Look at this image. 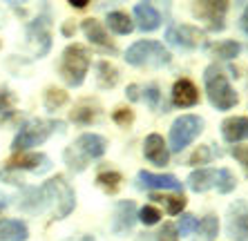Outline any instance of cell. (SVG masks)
<instances>
[{"mask_svg":"<svg viewBox=\"0 0 248 241\" xmlns=\"http://www.w3.org/2000/svg\"><path fill=\"white\" fill-rule=\"evenodd\" d=\"M232 156L248 167V145H237V148H232Z\"/></svg>","mask_w":248,"mask_h":241,"instance_id":"obj_35","label":"cell"},{"mask_svg":"<svg viewBox=\"0 0 248 241\" xmlns=\"http://www.w3.org/2000/svg\"><path fill=\"white\" fill-rule=\"evenodd\" d=\"M166 38L179 49H197L203 43V31L192 25H174L166 31Z\"/></svg>","mask_w":248,"mask_h":241,"instance_id":"obj_9","label":"cell"},{"mask_svg":"<svg viewBox=\"0 0 248 241\" xmlns=\"http://www.w3.org/2000/svg\"><path fill=\"white\" fill-rule=\"evenodd\" d=\"M134 18H137V25L141 31H155L161 25V14L148 2H141L134 7Z\"/></svg>","mask_w":248,"mask_h":241,"instance_id":"obj_17","label":"cell"},{"mask_svg":"<svg viewBox=\"0 0 248 241\" xmlns=\"http://www.w3.org/2000/svg\"><path fill=\"white\" fill-rule=\"evenodd\" d=\"M67 103V94L63 92V90H47V94H45V105H47V109H58L61 105H65Z\"/></svg>","mask_w":248,"mask_h":241,"instance_id":"obj_27","label":"cell"},{"mask_svg":"<svg viewBox=\"0 0 248 241\" xmlns=\"http://www.w3.org/2000/svg\"><path fill=\"white\" fill-rule=\"evenodd\" d=\"M170 58L172 56L163 47V43L156 40H139L125 52V60L134 67H163L170 63Z\"/></svg>","mask_w":248,"mask_h":241,"instance_id":"obj_3","label":"cell"},{"mask_svg":"<svg viewBox=\"0 0 248 241\" xmlns=\"http://www.w3.org/2000/svg\"><path fill=\"white\" fill-rule=\"evenodd\" d=\"M195 16H199L202 20H206L208 29L210 31H221L226 27L224 18L228 12V2H213V0H206V2H197L192 7Z\"/></svg>","mask_w":248,"mask_h":241,"instance_id":"obj_10","label":"cell"},{"mask_svg":"<svg viewBox=\"0 0 248 241\" xmlns=\"http://www.w3.org/2000/svg\"><path fill=\"white\" fill-rule=\"evenodd\" d=\"M139 185L148 190H174L181 192V181L172 174H155V172H139Z\"/></svg>","mask_w":248,"mask_h":241,"instance_id":"obj_12","label":"cell"},{"mask_svg":"<svg viewBox=\"0 0 248 241\" xmlns=\"http://www.w3.org/2000/svg\"><path fill=\"white\" fill-rule=\"evenodd\" d=\"M203 83H206V92H208L210 103L217 109H232L237 105L239 98H237L235 90L231 87L226 74L219 67L210 65V67L206 69V74H203Z\"/></svg>","mask_w":248,"mask_h":241,"instance_id":"obj_4","label":"cell"},{"mask_svg":"<svg viewBox=\"0 0 248 241\" xmlns=\"http://www.w3.org/2000/svg\"><path fill=\"white\" fill-rule=\"evenodd\" d=\"M90 69V54L83 45H69L63 52L61 58V76L65 78V83L72 87H78L85 80V74Z\"/></svg>","mask_w":248,"mask_h":241,"instance_id":"obj_6","label":"cell"},{"mask_svg":"<svg viewBox=\"0 0 248 241\" xmlns=\"http://www.w3.org/2000/svg\"><path fill=\"white\" fill-rule=\"evenodd\" d=\"M83 31H85V36L92 40L94 45H101V47H105V49H114L112 40L108 38L105 29L101 27V23H98V20H94V18H87V20H83Z\"/></svg>","mask_w":248,"mask_h":241,"instance_id":"obj_20","label":"cell"},{"mask_svg":"<svg viewBox=\"0 0 248 241\" xmlns=\"http://www.w3.org/2000/svg\"><path fill=\"white\" fill-rule=\"evenodd\" d=\"M139 219H141V224H145V226H155V224H159L161 212H159L155 206H143L139 210Z\"/></svg>","mask_w":248,"mask_h":241,"instance_id":"obj_29","label":"cell"},{"mask_svg":"<svg viewBox=\"0 0 248 241\" xmlns=\"http://www.w3.org/2000/svg\"><path fill=\"white\" fill-rule=\"evenodd\" d=\"M94 112L92 107H87V105H78V107L72 112V120H76V123H83V125H87V123H92L94 119Z\"/></svg>","mask_w":248,"mask_h":241,"instance_id":"obj_30","label":"cell"},{"mask_svg":"<svg viewBox=\"0 0 248 241\" xmlns=\"http://www.w3.org/2000/svg\"><path fill=\"white\" fill-rule=\"evenodd\" d=\"M203 130V120L195 114H186V116H179V119L172 123L170 127V150L172 152H181L184 148L195 141Z\"/></svg>","mask_w":248,"mask_h":241,"instance_id":"obj_8","label":"cell"},{"mask_svg":"<svg viewBox=\"0 0 248 241\" xmlns=\"http://www.w3.org/2000/svg\"><path fill=\"white\" fill-rule=\"evenodd\" d=\"M98 80H101V85L103 87H114L116 85V80H119V72H116V67L114 65H110V63H98Z\"/></svg>","mask_w":248,"mask_h":241,"instance_id":"obj_23","label":"cell"},{"mask_svg":"<svg viewBox=\"0 0 248 241\" xmlns=\"http://www.w3.org/2000/svg\"><path fill=\"white\" fill-rule=\"evenodd\" d=\"M221 134L228 143H239L248 138V119L246 116H231L221 123Z\"/></svg>","mask_w":248,"mask_h":241,"instance_id":"obj_15","label":"cell"},{"mask_svg":"<svg viewBox=\"0 0 248 241\" xmlns=\"http://www.w3.org/2000/svg\"><path fill=\"white\" fill-rule=\"evenodd\" d=\"M143 154L155 166H168V161H170V150H168L163 136H159V134H150V136L145 138Z\"/></svg>","mask_w":248,"mask_h":241,"instance_id":"obj_14","label":"cell"},{"mask_svg":"<svg viewBox=\"0 0 248 241\" xmlns=\"http://www.w3.org/2000/svg\"><path fill=\"white\" fill-rule=\"evenodd\" d=\"M108 27L114 31V34H130L132 31V20H130V16L123 12H112L110 16H108Z\"/></svg>","mask_w":248,"mask_h":241,"instance_id":"obj_21","label":"cell"},{"mask_svg":"<svg viewBox=\"0 0 248 241\" xmlns=\"http://www.w3.org/2000/svg\"><path fill=\"white\" fill-rule=\"evenodd\" d=\"M56 127H61V123H56V120H45V119L29 120L27 125L16 134V138H14V150L16 152H25V150L34 148V145L45 143Z\"/></svg>","mask_w":248,"mask_h":241,"instance_id":"obj_7","label":"cell"},{"mask_svg":"<svg viewBox=\"0 0 248 241\" xmlns=\"http://www.w3.org/2000/svg\"><path fill=\"white\" fill-rule=\"evenodd\" d=\"M85 5H87L85 0H72V7H78V9H83Z\"/></svg>","mask_w":248,"mask_h":241,"instance_id":"obj_39","label":"cell"},{"mask_svg":"<svg viewBox=\"0 0 248 241\" xmlns=\"http://www.w3.org/2000/svg\"><path fill=\"white\" fill-rule=\"evenodd\" d=\"M29 235L27 226L18 219H0V241H25Z\"/></svg>","mask_w":248,"mask_h":241,"instance_id":"obj_19","label":"cell"},{"mask_svg":"<svg viewBox=\"0 0 248 241\" xmlns=\"http://www.w3.org/2000/svg\"><path fill=\"white\" fill-rule=\"evenodd\" d=\"M152 199H155V201H166L168 212H170V214H179L181 210L186 208V199H184V195H177V196H159V195H155Z\"/></svg>","mask_w":248,"mask_h":241,"instance_id":"obj_26","label":"cell"},{"mask_svg":"<svg viewBox=\"0 0 248 241\" xmlns=\"http://www.w3.org/2000/svg\"><path fill=\"white\" fill-rule=\"evenodd\" d=\"M188 185H190L192 192H206V190H210V188H217L219 192L228 195L231 190H235L237 179L228 167H219V170L202 167V170H195V172L188 177Z\"/></svg>","mask_w":248,"mask_h":241,"instance_id":"obj_5","label":"cell"},{"mask_svg":"<svg viewBox=\"0 0 248 241\" xmlns=\"http://www.w3.org/2000/svg\"><path fill=\"white\" fill-rule=\"evenodd\" d=\"M96 181H98V185H103L105 190L116 192V190H119V185H121V181H123V177L119 172H101Z\"/></svg>","mask_w":248,"mask_h":241,"instance_id":"obj_25","label":"cell"},{"mask_svg":"<svg viewBox=\"0 0 248 241\" xmlns=\"http://www.w3.org/2000/svg\"><path fill=\"white\" fill-rule=\"evenodd\" d=\"M36 196H41V201H36L38 208L45 206L54 208V219H65L76 206L74 190L69 188V183L63 177H54L47 183H43L36 190Z\"/></svg>","mask_w":248,"mask_h":241,"instance_id":"obj_1","label":"cell"},{"mask_svg":"<svg viewBox=\"0 0 248 241\" xmlns=\"http://www.w3.org/2000/svg\"><path fill=\"white\" fill-rule=\"evenodd\" d=\"M137 90H139V87L137 85H130V90H127V92H130V98H132V101H137Z\"/></svg>","mask_w":248,"mask_h":241,"instance_id":"obj_38","label":"cell"},{"mask_svg":"<svg viewBox=\"0 0 248 241\" xmlns=\"http://www.w3.org/2000/svg\"><path fill=\"white\" fill-rule=\"evenodd\" d=\"M137 221V208H134L132 201H121L116 206V212H114V232H125L130 230Z\"/></svg>","mask_w":248,"mask_h":241,"instance_id":"obj_18","label":"cell"},{"mask_svg":"<svg viewBox=\"0 0 248 241\" xmlns=\"http://www.w3.org/2000/svg\"><path fill=\"white\" fill-rule=\"evenodd\" d=\"M105 150H108V141H105L101 134L87 132L76 138V143L72 145V148L65 150V161H67V166L72 167V170L81 172V170H85L87 159L103 156Z\"/></svg>","mask_w":248,"mask_h":241,"instance_id":"obj_2","label":"cell"},{"mask_svg":"<svg viewBox=\"0 0 248 241\" xmlns=\"http://www.w3.org/2000/svg\"><path fill=\"white\" fill-rule=\"evenodd\" d=\"M114 120L116 123H119V125H130V123H132L134 120V114L132 112H130V109H116L114 112Z\"/></svg>","mask_w":248,"mask_h":241,"instance_id":"obj_33","label":"cell"},{"mask_svg":"<svg viewBox=\"0 0 248 241\" xmlns=\"http://www.w3.org/2000/svg\"><path fill=\"white\" fill-rule=\"evenodd\" d=\"M172 101H174V105H179V107H192V105H197L199 92H197L195 83L188 78L177 80L172 87Z\"/></svg>","mask_w":248,"mask_h":241,"instance_id":"obj_16","label":"cell"},{"mask_svg":"<svg viewBox=\"0 0 248 241\" xmlns=\"http://www.w3.org/2000/svg\"><path fill=\"white\" fill-rule=\"evenodd\" d=\"M47 167H49V159H47L45 154H36V152H31V154L20 152V154L12 156V159L7 161V170H31V172H45Z\"/></svg>","mask_w":248,"mask_h":241,"instance_id":"obj_13","label":"cell"},{"mask_svg":"<svg viewBox=\"0 0 248 241\" xmlns=\"http://www.w3.org/2000/svg\"><path fill=\"white\" fill-rule=\"evenodd\" d=\"M197 226H199V221H197L192 214H181L179 226H177V232H179L181 237H188V235H192V232L197 230Z\"/></svg>","mask_w":248,"mask_h":241,"instance_id":"obj_28","label":"cell"},{"mask_svg":"<svg viewBox=\"0 0 248 241\" xmlns=\"http://www.w3.org/2000/svg\"><path fill=\"white\" fill-rule=\"evenodd\" d=\"M12 103H14L12 94L7 92V90H0V114H2V112H9V109H12Z\"/></svg>","mask_w":248,"mask_h":241,"instance_id":"obj_34","label":"cell"},{"mask_svg":"<svg viewBox=\"0 0 248 241\" xmlns=\"http://www.w3.org/2000/svg\"><path fill=\"white\" fill-rule=\"evenodd\" d=\"M213 159V150L208 145H199V150H195V154L190 156V166H199V163H208Z\"/></svg>","mask_w":248,"mask_h":241,"instance_id":"obj_31","label":"cell"},{"mask_svg":"<svg viewBox=\"0 0 248 241\" xmlns=\"http://www.w3.org/2000/svg\"><path fill=\"white\" fill-rule=\"evenodd\" d=\"M210 52H213L217 58L231 60V58H235L237 54L242 52V45H239V43H235V40H221V43L210 45Z\"/></svg>","mask_w":248,"mask_h":241,"instance_id":"obj_22","label":"cell"},{"mask_svg":"<svg viewBox=\"0 0 248 241\" xmlns=\"http://www.w3.org/2000/svg\"><path fill=\"white\" fill-rule=\"evenodd\" d=\"M242 29L248 34V7L244 9V14H242Z\"/></svg>","mask_w":248,"mask_h":241,"instance_id":"obj_37","label":"cell"},{"mask_svg":"<svg viewBox=\"0 0 248 241\" xmlns=\"http://www.w3.org/2000/svg\"><path fill=\"white\" fill-rule=\"evenodd\" d=\"M156 239H159V241H179V232H177V226H174V224H163V228L159 230Z\"/></svg>","mask_w":248,"mask_h":241,"instance_id":"obj_32","label":"cell"},{"mask_svg":"<svg viewBox=\"0 0 248 241\" xmlns=\"http://www.w3.org/2000/svg\"><path fill=\"white\" fill-rule=\"evenodd\" d=\"M145 98H148V105H150L152 109L159 105V90H156V85H150L145 90Z\"/></svg>","mask_w":248,"mask_h":241,"instance_id":"obj_36","label":"cell"},{"mask_svg":"<svg viewBox=\"0 0 248 241\" xmlns=\"http://www.w3.org/2000/svg\"><path fill=\"white\" fill-rule=\"evenodd\" d=\"M197 228L203 235V239H215L219 232V221H217V217H203Z\"/></svg>","mask_w":248,"mask_h":241,"instance_id":"obj_24","label":"cell"},{"mask_svg":"<svg viewBox=\"0 0 248 241\" xmlns=\"http://www.w3.org/2000/svg\"><path fill=\"white\" fill-rule=\"evenodd\" d=\"M228 230L235 241H248V201H235L231 206Z\"/></svg>","mask_w":248,"mask_h":241,"instance_id":"obj_11","label":"cell"}]
</instances>
